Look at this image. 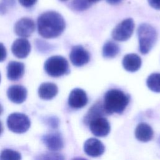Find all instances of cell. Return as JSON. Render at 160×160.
I'll return each mask as SVG.
<instances>
[{
	"label": "cell",
	"mask_w": 160,
	"mask_h": 160,
	"mask_svg": "<svg viewBox=\"0 0 160 160\" xmlns=\"http://www.w3.org/2000/svg\"><path fill=\"white\" fill-rule=\"evenodd\" d=\"M46 72L53 78H58L69 72V66L67 59L61 56H53L44 62Z\"/></svg>",
	"instance_id": "obj_4"
},
{
	"label": "cell",
	"mask_w": 160,
	"mask_h": 160,
	"mask_svg": "<svg viewBox=\"0 0 160 160\" xmlns=\"http://www.w3.org/2000/svg\"><path fill=\"white\" fill-rule=\"evenodd\" d=\"M139 51L142 54L148 53L155 44L158 34L156 29L147 23L141 24L138 28Z\"/></svg>",
	"instance_id": "obj_3"
},
{
	"label": "cell",
	"mask_w": 160,
	"mask_h": 160,
	"mask_svg": "<svg viewBox=\"0 0 160 160\" xmlns=\"http://www.w3.org/2000/svg\"><path fill=\"white\" fill-rule=\"evenodd\" d=\"M88 125L91 132L98 137H105L110 132V124L104 116L92 119Z\"/></svg>",
	"instance_id": "obj_7"
},
{
	"label": "cell",
	"mask_w": 160,
	"mask_h": 160,
	"mask_svg": "<svg viewBox=\"0 0 160 160\" xmlns=\"http://www.w3.org/2000/svg\"><path fill=\"white\" fill-rule=\"evenodd\" d=\"M148 88L153 92H160V73L150 74L146 80Z\"/></svg>",
	"instance_id": "obj_21"
},
{
	"label": "cell",
	"mask_w": 160,
	"mask_h": 160,
	"mask_svg": "<svg viewBox=\"0 0 160 160\" xmlns=\"http://www.w3.org/2000/svg\"><path fill=\"white\" fill-rule=\"evenodd\" d=\"M60 1H66L68 0H60Z\"/></svg>",
	"instance_id": "obj_35"
},
{
	"label": "cell",
	"mask_w": 160,
	"mask_h": 160,
	"mask_svg": "<svg viewBox=\"0 0 160 160\" xmlns=\"http://www.w3.org/2000/svg\"><path fill=\"white\" fill-rule=\"evenodd\" d=\"M27 90L21 85H12L7 90L8 99L16 104L22 103L27 98Z\"/></svg>",
	"instance_id": "obj_14"
},
{
	"label": "cell",
	"mask_w": 160,
	"mask_h": 160,
	"mask_svg": "<svg viewBox=\"0 0 160 160\" xmlns=\"http://www.w3.org/2000/svg\"><path fill=\"white\" fill-rule=\"evenodd\" d=\"M91 4L86 0H72L71 2V7L76 11H82L88 9Z\"/></svg>",
	"instance_id": "obj_24"
},
{
	"label": "cell",
	"mask_w": 160,
	"mask_h": 160,
	"mask_svg": "<svg viewBox=\"0 0 160 160\" xmlns=\"http://www.w3.org/2000/svg\"><path fill=\"white\" fill-rule=\"evenodd\" d=\"M7 55V51L5 46L2 43L0 42V62L5 60Z\"/></svg>",
	"instance_id": "obj_27"
},
{
	"label": "cell",
	"mask_w": 160,
	"mask_h": 160,
	"mask_svg": "<svg viewBox=\"0 0 160 160\" xmlns=\"http://www.w3.org/2000/svg\"><path fill=\"white\" fill-rule=\"evenodd\" d=\"M7 125L11 131L21 134L29 129L31 126V121L26 114L20 112H14L8 117Z\"/></svg>",
	"instance_id": "obj_5"
},
{
	"label": "cell",
	"mask_w": 160,
	"mask_h": 160,
	"mask_svg": "<svg viewBox=\"0 0 160 160\" xmlns=\"http://www.w3.org/2000/svg\"><path fill=\"white\" fill-rule=\"evenodd\" d=\"M71 160H87V159H86L84 158H73Z\"/></svg>",
	"instance_id": "obj_31"
},
{
	"label": "cell",
	"mask_w": 160,
	"mask_h": 160,
	"mask_svg": "<svg viewBox=\"0 0 160 160\" xmlns=\"http://www.w3.org/2000/svg\"><path fill=\"white\" fill-rule=\"evenodd\" d=\"M35 160H64V157L59 152H48L37 156Z\"/></svg>",
	"instance_id": "obj_23"
},
{
	"label": "cell",
	"mask_w": 160,
	"mask_h": 160,
	"mask_svg": "<svg viewBox=\"0 0 160 160\" xmlns=\"http://www.w3.org/2000/svg\"><path fill=\"white\" fill-rule=\"evenodd\" d=\"M2 131V124H1V122L0 121V134H1Z\"/></svg>",
	"instance_id": "obj_33"
},
{
	"label": "cell",
	"mask_w": 160,
	"mask_h": 160,
	"mask_svg": "<svg viewBox=\"0 0 160 160\" xmlns=\"http://www.w3.org/2000/svg\"><path fill=\"white\" fill-rule=\"evenodd\" d=\"M120 51V48L116 42L108 41L104 44L102 50V56L105 58H113L116 57Z\"/></svg>",
	"instance_id": "obj_20"
},
{
	"label": "cell",
	"mask_w": 160,
	"mask_h": 160,
	"mask_svg": "<svg viewBox=\"0 0 160 160\" xmlns=\"http://www.w3.org/2000/svg\"><path fill=\"white\" fill-rule=\"evenodd\" d=\"M0 160H21V155L16 151L5 149L0 154Z\"/></svg>",
	"instance_id": "obj_22"
},
{
	"label": "cell",
	"mask_w": 160,
	"mask_h": 160,
	"mask_svg": "<svg viewBox=\"0 0 160 160\" xmlns=\"http://www.w3.org/2000/svg\"><path fill=\"white\" fill-rule=\"evenodd\" d=\"M58 92V86L52 82L42 83L38 88V95L44 100H50L54 98Z\"/></svg>",
	"instance_id": "obj_18"
},
{
	"label": "cell",
	"mask_w": 160,
	"mask_h": 160,
	"mask_svg": "<svg viewBox=\"0 0 160 160\" xmlns=\"http://www.w3.org/2000/svg\"><path fill=\"white\" fill-rule=\"evenodd\" d=\"M129 100V96L123 91L112 89L106 92L102 103L107 114H122L128 105Z\"/></svg>",
	"instance_id": "obj_2"
},
{
	"label": "cell",
	"mask_w": 160,
	"mask_h": 160,
	"mask_svg": "<svg viewBox=\"0 0 160 160\" xmlns=\"http://www.w3.org/2000/svg\"><path fill=\"white\" fill-rule=\"evenodd\" d=\"M42 141L48 148L52 151L61 150L64 146V141L61 134L58 132H51L44 135Z\"/></svg>",
	"instance_id": "obj_11"
},
{
	"label": "cell",
	"mask_w": 160,
	"mask_h": 160,
	"mask_svg": "<svg viewBox=\"0 0 160 160\" xmlns=\"http://www.w3.org/2000/svg\"><path fill=\"white\" fill-rule=\"evenodd\" d=\"M2 112H3V108H2V105L0 104V115L2 113Z\"/></svg>",
	"instance_id": "obj_32"
},
{
	"label": "cell",
	"mask_w": 160,
	"mask_h": 160,
	"mask_svg": "<svg viewBox=\"0 0 160 160\" xmlns=\"http://www.w3.org/2000/svg\"><path fill=\"white\" fill-rule=\"evenodd\" d=\"M107 2L112 5H116V4H119L122 0H106Z\"/></svg>",
	"instance_id": "obj_29"
},
{
	"label": "cell",
	"mask_w": 160,
	"mask_h": 160,
	"mask_svg": "<svg viewBox=\"0 0 160 160\" xmlns=\"http://www.w3.org/2000/svg\"><path fill=\"white\" fill-rule=\"evenodd\" d=\"M88 102V98L86 92L80 89H72L68 98V104L73 109H80L84 107Z\"/></svg>",
	"instance_id": "obj_10"
},
{
	"label": "cell",
	"mask_w": 160,
	"mask_h": 160,
	"mask_svg": "<svg viewBox=\"0 0 160 160\" xmlns=\"http://www.w3.org/2000/svg\"><path fill=\"white\" fill-rule=\"evenodd\" d=\"M148 1L152 8L160 10V0H148Z\"/></svg>",
	"instance_id": "obj_28"
},
{
	"label": "cell",
	"mask_w": 160,
	"mask_h": 160,
	"mask_svg": "<svg viewBox=\"0 0 160 160\" xmlns=\"http://www.w3.org/2000/svg\"><path fill=\"white\" fill-rule=\"evenodd\" d=\"M124 68L129 72H136L139 69L141 66V59L136 54H128L124 56L122 59Z\"/></svg>",
	"instance_id": "obj_17"
},
{
	"label": "cell",
	"mask_w": 160,
	"mask_h": 160,
	"mask_svg": "<svg viewBox=\"0 0 160 160\" xmlns=\"http://www.w3.org/2000/svg\"><path fill=\"white\" fill-rule=\"evenodd\" d=\"M89 3H90L91 4H92V3H95V2H98V1H101V0H86Z\"/></svg>",
	"instance_id": "obj_30"
},
{
	"label": "cell",
	"mask_w": 160,
	"mask_h": 160,
	"mask_svg": "<svg viewBox=\"0 0 160 160\" xmlns=\"http://www.w3.org/2000/svg\"><path fill=\"white\" fill-rule=\"evenodd\" d=\"M66 28L63 17L56 11H47L38 18V32L42 38L52 39L59 36Z\"/></svg>",
	"instance_id": "obj_1"
},
{
	"label": "cell",
	"mask_w": 160,
	"mask_h": 160,
	"mask_svg": "<svg viewBox=\"0 0 160 160\" xmlns=\"http://www.w3.org/2000/svg\"><path fill=\"white\" fill-rule=\"evenodd\" d=\"M35 30V23L32 19L23 18L18 21L14 26V32L19 37L30 36Z\"/></svg>",
	"instance_id": "obj_9"
},
{
	"label": "cell",
	"mask_w": 160,
	"mask_h": 160,
	"mask_svg": "<svg viewBox=\"0 0 160 160\" xmlns=\"http://www.w3.org/2000/svg\"><path fill=\"white\" fill-rule=\"evenodd\" d=\"M69 58L74 66L81 67L89 62L90 54L82 46L77 45L72 48Z\"/></svg>",
	"instance_id": "obj_8"
},
{
	"label": "cell",
	"mask_w": 160,
	"mask_h": 160,
	"mask_svg": "<svg viewBox=\"0 0 160 160\" xmlns=\"http://www.w3.org/2000/svg\"><path fill=\"white\" fill-rule=\"evenodd\" d=\"M19 3L25 8H30L34 5L38 0H18Z\"/></svg>",
	"instance_id": "obj_26"
},
{
	"label": "cell",
	"mask_w": 160,
	"mask_h": 160,
	"mask_svg": "<svg viewBox=\"0 0 160 160\" xmlns=\"http://www.w3.org/2000/svg\"><path fill=\"white\" fill-rule=\"evenodd\" d=\"M15 4V0H1L0 14H4L9 8L13 7Z\"/></svg>",
	"instance_id": "obj_25"
},
{
	"label": "cell",
	"mask_w": 160,
	"mask_h": 160,
	"mask_svg": "<svg viewBox=\"0 0 160 160\" xmlns=\"http://www.w3.org/2000/svg\"><path fill=\"white\" fill-rule=\"evenodd\" d=\"M11 51L18 58H25L31 51L30 42L26 38L17 39L12 44Z\"/></svg>",
	"instance_id": "obj_13"
},
{
	"label": "cell",
	"mask_w": 160,
	"mask_h": 160,
	"mask_svg": "<svg viewBox=\"0 0 160 160\" xmlns=\"http://www.w3.org/2000/svg\"><path fill=\"white\" fill-rule=\"evenodd\" d=\"M134 29L132 19L128 18L119 23L112 30V37L118 41H125L130 38Z\"/></svg>",
	"instance_id": "obj_6"
},
{
	"label": "cell",
	"mask_w": 160,
	"mask_h": 160,
	"mask_svg": "<svg viewBox=\"0 0 160 160\" xmlns=\"http://www.w3.org/2000/svg\"><path fill=\"white\" fill-rule=\"evenodd\" d=\"M0 82H1V74H0Z\"/></svg>",
	"instance_id": "obj_36"
},
{
	"label": "cell",
	"mask_w": 160,
	"mask_h": 160,
	"mask_svg": "<svg viewBox=\"0 0 160 160\" xmlns=\"http://www.w3.org/2000/svg\"><path fill=\"white\" fill-rule=\"evenodd\" d=\"M158 143L159 144V145H160V137L159 138V139H158Z\"/></svg>",
	"instance_id": "obj_34"
},
{
	"label": "cell",
	"mask_w": 160,
	"mask_h": 160,
	"mask_svg": "<svg viewBox=\"0 0 160 160\" xmlns=\"http://www.w3.org/2000/svg\"><path fill=\"white\" fill-rule=\"evenodd\" d=\"M106 114H107V113L104 109L103 103L101 101H98L96 102L93 106H92L89 109L84 118V122L88 125L92 119L98 117L104 116Z\"/></svg>",
	"instance_id": "obj_19"
},
{
	"label": "cell",
	"mask_w": 160,
	"mask_h": 160,
	"mask_svg": "<svg viewBox=\"0 0 160 160\" xmlns=\"http://www.w3.org/2000/svg\"><path fill=\"white\" fill-rule=\"evenodd\" d=\"M154 136L152 128L146 122H140L135 129V136L136 139L142 142L151 141Z\"/></svg>",
	"instance_id": "obj_16"
},
{
	"label": "cell",
	"mask_w": 160,
	"mask_h": 160,
	"mask_svg": "<svg viewBox=\"0 0 160 160\" xmlns=\"http://www.w3.org/2000/svg\"><path fill=\"white\" fill-rule=\"evenodd\" d=\"M24 64L18 61H11L7 66V77L10 81L21 79L24 73Z\"/></svg>",
	"instance_id": "obj_15"
},
{
	"label": "cell",
	"mask_w": 160,
	"mask_h": 160,
	"mask_svg": "<svg viewBox=\"0 0 160 160\" xmlns=\"http://www.w3.org/2000/svg\"><path fill=\"white\" fill-rule=\"evenodd\" d=\"M84 151L91 157H99L104 151L105 147L102 142L96 138H89L84 144Z\"/></svg>",
	"instance_id": "obj_12"
}]
</instances>
